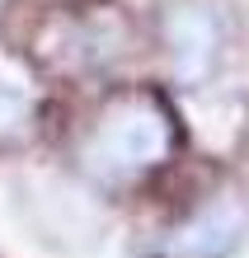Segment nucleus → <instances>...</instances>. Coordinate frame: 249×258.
Wrapping results in <instances>:
<instances>
[{
	"mask_svg": "<svg viewBox=\"0 0 249 258\" xmlns=\"http://www.w3.org/2000/svg\"><path fill=\"white\" fill-rule=\"evenodd\" d=\"M174 146H179V127L165 99L151 89H127L99 108L94 127L85 132L80 160L99 183L122 188V183H141L151 169H160L174 155Z\"/></svg>",
	"mask_w": 249,
	"mask_h": 258,
	"instance_id": "obj_1",
	"label": "nucleus"
},
{
	"mask_svg": "<svg viewBox=\"0 0 249 258\" xmlns=\"http://www.w3.org/2000/svg\"><path fill=\"white\" fill-rule=\"evenodd\" d=\"M230 42H235V19L221 5H174L165 14V47H169V71L183 85H202L226 66Z\"/></svg>",
	"mask_w": 249,
	"mask_h": 258,
	"instance_id": "obj_2",
	"label": "nucleus"
},
{
	"mask_svg": "<svg viewBox=\"0 0 249 258\" xmlns=\"http://www.w3.org/2000/svg\"><path fill=\"white\" fill-rule=\"evenodd\" d=\"M244 230H249V216L240 202H230V197L216 207L207 202L169 225L160 235V244L146 249V258H230L240 249Z\"/></svg>",
	"mask_w": 249,
	"mask_h": 258,
	"instance_id": "obj_3",
	"label": "nucleus"
},
{
	"mask_svg": "<svg viewBox=\"0 0 249 258\" xmlns=\"http://www.w3.org/2000/svg\"><path fill=\"white\" fill-rule=\"evenodd\" d=\"M122 52V28L113 19H66L57 24V61L71 66V71H94L104 61H113Z\"/></svg>",
	"mask_w": 249,
	"mask_h": 258,
	"instance_id": "obj_4",
	"label": "nucleus"
},
{
	"mask_svg": "<svg viewBox=\"0 0 249 258\" xmlns=\"http://www.w3.org/2000/svg\"><path fill=\"white\" fill-rule=\"evenodd\" d=\"M33 117H38V99H33V89L0 75V150L28 141V132H33Z\"/></svg>",
	"mask_w": 249,
	"mask_h": 258,
	"instance_id": "obj_5",
	"label": "nucleus"
}]
</instances>
